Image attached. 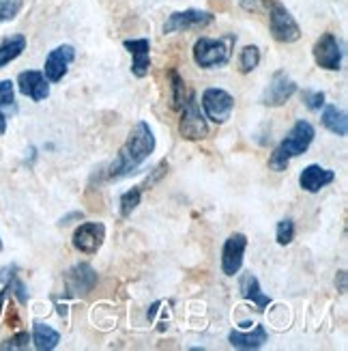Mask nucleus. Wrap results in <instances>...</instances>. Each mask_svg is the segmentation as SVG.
Segmentation results:
<instances>
[{"label":"nucleus","instance_id":"26","mask_svg":"<svg viewBox=\"0 0 348 351\" xmlns=\"http://www.w3.org/2000/svg\"><path fill=\"white\" fill-rule=\"evenodd\" d=\"M276 239L280 246H289V243L295 239V222L291 218H284L278 222V228H276Z\"/></svg>","mask_w":348,"mask_h":351},{"label":"nucleus","instance_id":"11","mask_svg":"<svg viewBox=\"0 0 348 351\" xmlns=\"http://www.w3.org/2000/svg\"><path fill=\"white\" fill-rule=\"evenodd\" d=\"M314 60L316 65L327 71H338L342 65V48L334 33H325L314 43Z\"/></svg>","mask_w":348,"mask_h":351},{"label":"nucleus","instance_id":"6","mask_svg":"<svg viewBox=\"0 0 348 351\" xmlns=\"http://www.w3.org/2000/svg\"><path fill=\"white\" fill-rule=\"evenodd\" d=\"M215 22V15L211 11L200 9H185V11H174L168 15V20L163 22V33H187V30H202Z\"/></svg>","mask_w":348,"mask_h":351},{"label":"nucleus","instance_id":"30","mask_svg":"<svg viewBox=\"0 0 348 351\" xmlns=\"http://www.w3.org/2000/svg\"><path fill=\"white\" fill-rule=\"evenodd\" d=\"M165 173H168V162L163 160V162H159V164L155 166L153 173H150V177H146V181L142 183L140 188H142V190H150L157 181H161V179L165 177Z\"/></svg>","mask_w":348,"mask_h":351},{"label":"nucleus","instance_id":"27","mask_svg":"<svg viewBox=\"0 0 348 351\" xmlns=\"http://www.w3.org/2000/svg\"><path fill=\"white\" fill-rule=\"evenodd\" d=\"M301 97H304V104L312 112L321 110L325 106V93H323V90H304V95H301Z\"/></svg>","mask_w":348,"mask_h":351},{"label":"nucleus","instance_id":"10","mask_svg":"<svg viewBox=\"0 0 348 351\" xmlns=\"http://www.w3.org/2000/svg\"><path fill=\"white\" fill-rule=\"evenodd\" d=\"M247 248V237L243 233H232L224 241L222 248V271L226 276H235L243 267V256Z\"/></svg>","mask_w":348,"mask_h":351},{"label":"nucleus","instance_id":"17","mask_svg":"<svg viewBox=\"0 0 348 351\" xmlns=\"http://www.w3.org/2000/svg\"><path fill=\"white\" fill-rule=\"evenodd\" d=\"M228 341L235 349H260L269 341V332L265 326H256L252 332L232 330L228 334Z\"/></svg>","mask_w":348,"mask_h":351},{"label":"nucleus","instance_id":"1","mask_svg":"<svg viewBox=\"0 0 348 351\" xmlns=\"http://www.w3.org/2000/svg\"><path fill=\"white\" fill-rule=\"evenodd\" d=\"M155 145H157L155 134L150 130V125L146 121H138V123L131 128L123 147L118 149L116 158L110 162L108 169H105V179L116 181V179L133 175L150 158V154L155 151Z\"/></svg>","mask_w":348,"mask_h":351},{"label":"nucleus","instance_id":"22","mask_svg":"<svg viewBox=\"0 0 348 351\" xmlns=\"http://www.w3.org/2000/svg\"><path fill=\"white\" fill-rule=\"evenodd\" d=\"M142 188L140 186H133L131 190L120 194V201H118V209H120V218H129L131 213L138 209L140 201H142Z\"/></svg>","mask_w":348,"mask_h":351},{"label":"nucleus","instance_id":"32","mask_svg":"<svg viewBox=\"0 0 348 351\" xmlns=\"http://www.w3.org/2000/svg\"><path fill=\"white\" fill-rule=\"evenodd\" d=\"M239 7L247 13H267L269 0H239Z\"/></svg>","mask_w":348,"mask_h":351},{"label":"nucleus","instance_id":"15","mask_svg":"<svg viewBox=\"0 0 348 351\" xmlns=\"http://www.w3.org/2000/svg\"><path fill=\"white\" fill-rule=\"evenodd\" d=\"M123 45L131 54V71L135 78H146L150 69V41L148 39H125Z\"/></svg>","mask_w":348,"mask_h":351},{"label":"nucleus","instance_id":"23","mask_svg":"<svg viewBox=\"0 0 348 351\" xmlns=\"http://www.w3.org/2000/svg\"><path fill=\"white\" fill-rule=\"evenodd\" d=\"M260 65V50L258 45H245L239 54V71L241 73H252Z\"/></svg>","mask_w":348,"mask_h":351},{"label":"nucleus","instance_id":"35","mask_svg":"<svg viewBox=\"0 0 348 351\" xmlns=\"http://www.w3.org/2000/svg\"><path fill=\"white\" fill-rule=\"evenodd\" d=\"M7 132V117L0 112V136H3Z\"/></svg>","mask_w":348,"mask_h":351},{"label":"nucleus","instance_id":"12","mask_svg":"<svg viewBox=\"0 0 348 351\" xmlns=\"http://www.w3.org/2000/svg\"><path fill=\"white\" fill-rule=\"evenodd\" d=\"M75 58V48L69 43H63L54 48L48 58H45V65H43V75L48 78V82H60L67 75L69 65L73 63Z\"/></svg>","mask_w":348,"mask_h":351},{"label":"nucleus","instance_id":"19","mask_svg":"<svg viewBox=\"0 0 348 351\" xmlns=\"http://www.w3.org/2000/svg\"><path fill=\"white\" fill-rule=\"evenodd\" d=\"M323 125L331 132L340 136V138H344V136L348 134V119H346V112L340 110L338 106H327V108L323 110Z\"/></svg>","mask_w":348,"mask_h":351},{"label":"nucleus","instance_id":"8","mask_svg":"<svg viewBox=\"0 0 348 351\" xmlns=\"http://www.w3.org/2000/svg\"><path fill=\"white\" fill-rule=\"evenodd\" d=\"M65 295L67 298H78V295H86L88 291H93L97 285V271L93 269V265L88 263H78L65 271Z\"/></svg>","mask_w":348,"mask_h":351},{"label":"nucleus","instance_id":"31","mask_svg":"<svg viewBox=\"0 0 348 351\" xmlns=\"http://www.w3.org/2000/svg\"><path fill=\"white\" fill-rule=\"evenodd\" d=\"M30 343V337H28V332H18L13 339L5 341L3 345H0V349L3 351H9V349H26Z\"/></svg>","mask_w":348,"mask_h":351},{"label":"nucleus","instance_id":"9","mask_svg":"<svg viewBox=\"0 0 348 351\" xmlns=\"http://www.w3.org/2000/svg\"><path fill=\"white\" fill-rule=\"evenodd\" d=\"M295 93H297V82L286 71H276L269 86L265 88L260 101L269 106V108H278V106H284L289 101Z\"/></svg>","mask_w":348,"mask_h":351},{"label":"nucleus","instance_id":"14","mask_svg":"<svg viewBox=\"0 0 348 351\" xmlns=\"http://www.w3.org/2000/svg\"><path fill=\"white\" fill-rule=\"evenodd\" d=\"M18 88H20L22 95L30 97L33 101H43L45 97L50 95L48 78L43 75V71H35V69L22 71L18 75Z\"/></svg>","mask_w":348,"mask_h":351},{"label":"nucleus","instance_id":"29","mask_svg":"<svg viewBox=\"0 0 348 351\" xmlns=\"http://www.w3.org/2000/svg\"><path fill=\"white\" fill-rule=\"evenodd\" d=\"M5 287L9 289L11 293H15V298H18V302H20V304H26V302H28V291H26L24 282L18 278V274H15V276H11V278L5 282Z\"/></svg>","mask_w":348,"mask_h":351},{"label":"nucleus","instance_id":"33","mask_svg":"<svg viewBox=\"0 0 348 351\" xmlns=\"http://www.w3.org/2000/svg\"><path fill=\"white\" fill-rule=\"evenodd\" d=\"M336 287H338V291L340 293H346V271H338V276H336Z\"/></svg>","mask_w":348,"mask_h":351},{"label":"nucleus","instance_id":"2","mask_svg":"<svg viewBox=\"0 0 348 351\" xmlns=\"http://www.w3.org/2000/svg\"><path fill=\"white\" fill-rule=\"evenodd\" d=\"M314 136H316V130L312 128V123H308L304 119L297 121L293 130L289 132V136H286V138L273 149V154L269 156V169L276 173L286 171L293 158H299L301 154H306L310 149Z\"/></svg>","mask_w":348,"mask_h":351},{"label":"nucleus","instance_id":"3","mask_svg":"<svg viewBox=\"0 0 348 351\" xmlns=\"http://www.w3.org/2000/svg\"><path fill=\"white\" fill-rule=\"evenodd\" d=\"M237 43L235 35H226L222 39H211V37H200L193 43V63L202 69H213L230 63L232 58V48Z\"/></svg>","mask_w":348,"mask_h":351},{"label":"nucleus","instance_id":"18","mask_svg":"<svg viewBox=\"0 0 348 351\" xmlns=\"http://www.w3.org/2000/svg\"><path fill=\"white\" fill-rule=\"evenodd\" d=\"M239 291H241V295H243L247 302H252L258 311H265L269 304H271V298L263 293L260 282H258V278H256L252 271H247V274H243V276H241V280H239Z\"/></svg>","mask_w":348,"mask_h":351},{"label":"nucleus","instance_id":"24","mask_svg":"<svg viewBox=\"0 0 348 351\" xmlns=\"http://www.w3.org/2000/svg\"><path fill=\"white\" fill-rule=\"evenodd\" d=\"M170 82H172V106L176 110H180V106L185 104V99L189 97L191 90H187L185 80L180 78L176 71H170Z\"/></svg>","mask_w":348,"mask_h":351},{"label":"nucleus","instance_id":"5","mask_svg":"<svg viewBox=\"0 0 348 351\" xmlns=\"http://www.w3.org/2000/svg\"><path fill=\"white\" fill-rule=\"evenodd\" d=\"M178 132L185 141H202L209 136V125L206 119L200 112L198 99H196V93L191 90L189 97L185 99V104L180 106V123H178Z\"/></svg>","mask_w":348,"mask_h":351},{"label":"nucleus","instance_id":"21","mask_svg":"<svg viewBox=\"0 0 348 351\" xmlns=\"http://www.w3.org/2000/svg\"><path fill=\"white\" fill-rule=\"evenodd\" d=\"M33 343H35V349H39V351H52L60 343V334L45 324H35L33 326Z\"/></svg>","mask_w":348,"mask_h":351},{"label":"nucleus","instance_id":"7","mask_svg":"<svg viewBox=\"0 0 348 351\" xmlns=\"http://www.w3.org/2000/svg\"><path fill=\"white\" fill-rule=\"evenodd\" d=\"M202 110L206 119H211L213 123L222 125L230 119L235 110V97L224 88H206L202 93Z\"/></svg>","mask_w":348,"mask_h":351},{"label":"nucleus","instance_id":"4","mask_svg":"<svg viewBox=\"0 0 348 351\" xmlns=\"http://www.w3.org/2000/svg\"><path fill=\"white\" fill-rule=\"evenodd\" d=\"M269 28L271 35H273L276 41L280 43H295L301 39V28L297 24V20L293 18V13L286 9L278 0H269Z\"/></svg>","mask_w":348,"mask_h":351},{"label":"nucleus","instance_id":"28","mask_svg":"<svg viewBox=\"0 0 348 351\" xmlns=\"http://www.w3.org/2000/svg\"><path fill=\"white\" fill-rule=\"evenodd\" d=\"M0 106L3 108H13L15 106V90L11 80H0Z\"/></svg>","mask_w":348,"mask_h":351},{"label":"nucleus","instance_id":"13","mask_svg":"<svg viewBox=\"0 0 348 351\" xmlns=\"http://www.w3.org/2000/svg\"><path fill=\"white\" fill-rule=\"evenodd\" d=\"M105 239V226L101 222H84L73 233V248L82 254H97Z\"/></svg>","mask_w":348,"mask_h":351},{"label":"nucleus","instance_id":"20","mask_svg":"<svg viewBox=\"0 0 348 351\" xmlns=\"http://www.w3.org/2000/svg\"><path fill=\"white\" fill-rule=\"evenodd\" d=\"M26 50V37L24 35H11L0 43V69L13 63L15 58H20Z\"/></svg>","mask_w":348,"mask_h":351},{"label":"nucleus","instance_id":"36","mask_svg":"<svg viewBox=\"0 0 348 351\" xmlns=\"http://www.w3.org/2000/svg\"><path fill=\"white\" fill-rule=\"evenodd\" d=\"M0 250H3V239H0Z\"/></svg>","mask_w":348,"mask_h":351},{"label":"nucleus","instance_id":"16","mask_svg":"<svg viewBox=\"0 0 348 351\" xmlns=\"http://www.w3.org/2000/svg\"><path fill=\"white\" fill-rule=\"evenodd\" d=\"M334 181H336V173L329 169H323L319 164L306 166L299 175V186L310 194L321 192L325 186H329V183H334Z\"/></svg>","mask_w":348,"mask_h":351},{"label":"nucleus","instance_id":"34","mask_svg":"<svg viewBox=\"0 0 348 351\" xmlns=\"http://www.w3.org/2000/svg\"><path fill=\"white\" fill-rule=\"evenodd\" d=\"M82 216H84V213L82 211H73V213H69V216H65V218H60V226H67L71 220H82Z\"/></svg>","mask_w":348,"mask_h":351},{"label":"nucleus","instance_id":"25","mask_svg":"<svg viewBox=\"0 0 348 351\" xmlns=\"http://www.w3.org/2000/svg\"><path fill=\"white\" fill-rule=\"evenodd\" d=\"M24 0H0V24L13 22L20 15Z\"/></svg>","mask_w":348,"mask_h":351}]
</instances>
